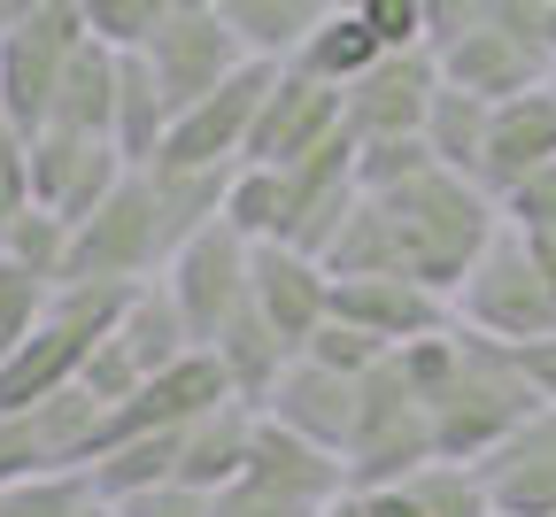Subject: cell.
<instances>
[{
    "label": "cell",
    "mask_w": 556,
    "mask_h": 517,
    "mask_svg": "<svg viewBox=\"0 0 556 517\" xmlns=\"http://www.w3.org/2000/svg\"><path fill=\"white\" fill-rule=\"evenodd\" d=\"M433 93H441V54L433 47H394L340 93V131L356 147L364 139H417Z\"/></svg>",
    "instance_id": "cell-10"
},
{
    "label": "cell",
    "mask_w": 556,
    "mask_h": 517,
    "mask_svg": "<svg viewBox=\"0 0 556 517\" xmlns=\"http://www.w3.org/2000/svg\"><path fill=\"white\" fill-rule=\"evenodd\" d=\"M533 409H541V402H533V387L518 379L510 348L486 340V332H471V325H448V379H441V394L426 402L433 449H441L448 464H479V456L495 449V440H510Z\"/></svg>",
    "instance_id": "cell-2"
},
{
    "label": "cell",
    "mask_w": 556,
    "mask_h": 517,
    "mask_svg": "<svg viewBox=\"0 0 556 517\" xmlns=\"http://www.w3.org/2000/svg\"><path fill=\"white\" fill-rule=\"evenodd\" d=\"M39 0H0V24H16V16H31Z\"/></svg>",
    "instance_id": "cell-53"
},
{
    "label": "cell",
    "mask_w": 556,
    "mask_h": 517,
    "mask_svg": "<svg viewBox=\"0 0 556 517\" xmlns=\"http://www.w3.org/2000/svg\"><path fill=\"white\" fill-rule=\"evenodd\" d=\"M208 517H309V509H294L287 494H270L255 479H232V487L208 494Z\"/></svg>",
    "instance_id": "cell-45"
},
{
    "label": "cell",
    "mask_w": 556,
    "mask_h": 517,
    "mask_svg": "<svg viewBox=\"0 0 556 517\" xmlns=\"http://www.w3.org/2000/svg\"><path fill=\"white\" fill-rule=\"evenodd\" d=\"M139 62H148V78L163 86V101H170V124L201 101V93H217L232 70L248 62L240 54V39L225 31V16L208 9V16H163L155 31H148V47H131Z\"/></svg>",
    "instance_id": "cell-12"
},
{
    "label": "cell",
    "mask_w": 556,
    "mask_h": 517,
    "mask_svg": "<svg viewBox=\"0 0 556 517\" xmlns=\"http://www.w3.org/2000/svg\"><path fill=\"white\" fill-rule=\"evenodd\" d=\"M217 225H232L248 248H270L278 240V171L232 163V186H225V216H217Z\"/></svg>",
    "instance_id": "cell-33"
},
{
    "label": "cell",
    "mask_w": 556,
    "mask_h": 517,
    "mask_svg": "<svg viewBox=\"0 0 556 517\" xmlns=\"http://www.w3.org/2000/svg\"><path fill=\"white\" fill-rule=\"evenodd\" d=\"M332 317L371 332L379 348H409V340L456 325V310L417 278H332Z\"/></svg>",
    "instance_id": "cell-18"
},
{
    "label": "cell",
    "mask_w": 556,
    "mask_h": 517,
    "mask_svg": "<svg viewBox=\"0 0 556 517\" xmlns=\"http://www.w3.org/2000/svg\"><path fill=\"white\" fill-rule=\"evenodd\" d=\"M471 471H479L486 502H495V517H556V409H533Z\"/></svg>",
    "instance_id": "cell-17"
},
{
    "label": "cell",
    "mask_w": 556,
    "mask_h": 517,
    "mask_svg": "<svg viewBox=\"0 0 556 517\" xmlns=\"http://www.w3.org/2000/svg\"><path fill=\"white\" fill-rule=\"evenodd\" d=\"M548 86H556V78H548Z\"/></svg>",
    "instance_id": "cell-57"
},
{
    "label": "cell",
    "mask_w": 556,
    "mask_h": 517,
    "mask_svg": "<svg viewBox=\"0 0 556 517\" xmlns=\"http://www.w3.org/2000/svg\"><path fill=\"white\" fill-rule=\"evenodd\" d=\"M170 263V232L148 171H124L116 193L70 225V255H62V286H148Z\"/></svg>",
    "instance_id": "cell-3"
},
{
    "label": "cell",
    "mask_w": 556,
    "mask_h": 517,
    "mask_svg": "<svg viewBox=\"0 0 556 517\" xmlns=\"http://www.w3.org/2000/svg\"><path fill=\"white\" fill-rule=\"evenodd\" d=\"M208 355H217V371H225L232 402H248V409H263V402H270V387L287 379V363H294V348L255 317V302H240V310L225 317V332L208 340Z\"/></svg>",
    "instance_id": "cell-23"
},
{
    "label": "cell",
    "mask_w": 556,
    "mask_h": 517,
    "mask_svg": "<svg viewBox=\"0 0 556 517\" xmlns=\"http://www.w3.org/2000/svg\"><path fill=\"white\" fill-rule=\"evenodd\" d=\"M332 9H364V0H332Z\"/></svg>",
    "instance_id": "cell-55"
},
{
    "label": "cell",
    "mask_w": 556,
    "mask_h": 517,
    "mask_svg": "<svg viewBox=\"0 0 556 517\" xmlns=\"http://www.w3.org/2000/svg\"><path fill=\"white\" fill-rule=\"evenodd\" d=\"M248 440H255V409H248V402H217L208 417H193V425L178 432V479H186L193 494L232 487L240 464H248Z\"/></svg>",
    "instance_id": "cell-24"
},
{
    "label": "cell",
    "mask_w": 556,
    "mask_h": 517,
    "mask_svg": "<svg viewBox=\"0 0 556 517\" xmlns=\"http://www.w3.org/2000/svg\"><path fill=\"white\" fill-rule=\"evenodd\" d=\"M47 302H54V278H39V270H24V263L0 255V355L24 348V340L39 332Z\"/></svg>",
    "instance_id": "cell-35"
},
{
    "label": "cell",
    "mask_w": 556,
    "mask_h": 517,
    "mask_svg": "<svg viewBox=\"0 0 556 517\" xmlns=\"http://www.w3.org/2000/svg\"><path fill=\"white\" fill-rule=\"evenodd\" d=\"M24 163H31V209L62 216V225H78V216H93L116 178H124V155L109 139H78V131H39L24 139Z\"/></svg>",
    "instance_id": "cell-14"
},
{
    "label": "cell",
    "mask_w": 556,
    "mask_h": 517,
    "mask_svg": "<svg viewBox=\"0 0 556 517\" xmlns=\"http://www.w3.org/2000/svg\"><path fill=\"white\" fill-rule=\"evenodd\" d=\"M217 402H232V387H225V371H217V355L193 348V355H178V363H170V371L139 379V394H131V402L101 409V425H93V456H101V449H116V440H139V432H186L193 417H208Z\"/></svg>",
    "instance_id": "cell-13"
},
{
    "label": "cell",
    "mask_w": 556,
    "mask_h": 517,
    "mask_svg": "<svg viewBox=\"0 0 556 517\" xmlns=\"http://www.w3.org/2000/svg\"><path fill=\"white\" fill-rule=\"evenodd\" d=\"M379 54H387V47L371 39V24H364L356 9H332V16L309 31V47L294 54V70H302V78H317V86H332V93H348Z\"/></svg>",
    "instance_id": "cell-29"
},
{
    "label": "cell",
    "mask_w": 556,
    "mask_h": 517,
    "mask_svg": "<svg viewBox=\"0 0 556 517\" xmlns=\"http://www.w3.org/2000/svg\"><path fill=\"white\" fill-rule=\"evenodd\" d=\"M417 9H426V47H448L479 24V0H417Z\"/></svg>",
    "instance_id": "cell-48"
},
{
    "label": "cell",
    "mask_w": 556,
    "mask_h": 517,
    "mask_svg": "<svg viewBox=\"0 0 556 517\" xmlns=\"http://www.w3.org/2000/svg\"><path fill=\"white\" fill-rule=\"evenodd\" d=\"M255 417L287 425L294 440H309V449H325V456H348V432H356V379H340V371H325V363L294 355L287 379L270 387V402Z\"/></svg>",
    "instance_id": "cell-20"
},
{
    "label": "cell",
    "mask_w": 556,
    "mask_h": 517,
    "mask_svg": "<svg viewBox=\"0 0 556 517\" xmlns=\"http://www.w3.org/2000/svg\"><path fill=\"white\" fill-rule=\"evenodd\" d=\"M86 502H93L86 471H47L0 494V517H86Z\"/></svg>",
    "instance_id": "cell-39"
},
{
    "label": "cell",
    "mask_w": 556,
    "mask_h": 517,
    "mask_svg": "<svg viewBox=\"0 0 556 517\" xmlns=\"http://www.w3.org/2000/svg\"><path fill=\"white\" fill-rule=\"evenodd\" d=\"M0 131H9V124H0Z\"/></svg>",
    "instance_id": "cell-56"
},
{
    "label": "cell",
    "mask_w": 556,
    "mask_h": 517,
    "mask_svg": "<svg viewBox=\"0 0 556 517\" xmlns=\"http://www.w3.org/2000/svg\"><path fill=\"white\" fill-rule=\"evenodd\" d=\"M217 16L248 62H294L309 31L332 16V0H217Z\"/></svg>",
    "instance_id": "cell-25"
},
{
    "label": "cell",
    "mask_w": 556,
    "mask_h": 517,
    "mask_svg": "<svg viewBox=\"0 0 556 517\" xmlns=\"http://www.w3.org/2000/svg\"><path fill=\"white\" fill-rule=\"evenodd\" d=\"M93 31L78 16V0H39L31 16L0 24V124L16 139H39L47 131V109H54V86H62V62L78 54Z\"/></svg>",
    "instance_id": "cell-5"
},
{
    "label": "cell",
    "mask_w": 556,
    "mask_h": 517,
    "mask_svg": "<svg viewBox=\"0 0 556 517\" xmlns=\"http://www.w3.org/2000/svg\"><path fill=\"white\" fill-rule=\"evenodd\" d=\"M417 171H433L426 131H417V139H364V147H356V193H394V186H409Z\"/></svg>",
    "instance_id": "cell-37"
},
{
    "label": "cell",
    "mask_w": 556,
    "mask_h": 517,
    "mask_svg": "<svg viewBox=\"0 0 556 517\" xmlns=\"http://www.w3.org/2000/svg\"><path fill=\"white\" fill-rule=\"evenodd\" d=\"M510 363H518V379L533 387V402H541V409H556V332L518 340V348H510Z\"/></svg>",
    "instance_id": "cell-47"
},
{
    "label": "cell",
    "mask_w": 556,
    "mask_h": 517,
    "mask_svg": "<svg viewBox=\"0 0 556 517\" xmlns=\"http://www.w3.org/2000/svg\"><path fill=\"white\" fill-rule=\"evenodd\" d=\"M163 139H170V101L163 86L148 78V62L124 54L116 62V116H109V147L124 155V171H148L163 155Z\"/></svg>",
    "instance_id": "cell-28"
},
{
    "label": "cell",
    "mask_w": 556,
    "mask_h": 517,
    "mask_svg": "<svg viewBox=\"0 0 556 517\" xmlns=\"http://www.w3.org/2000/svg\"><path fill=\"white\" fill-rule=\"evenodd\" d=\"M541 163H556V86H533V93H518V101L495 109L486 147H479V186L503 201V193L526 186Z\"/></svg>",
    "instance_id": "cell-21"
},
{
    "label": "cell",
    "mask_w": 556,
    "mask_h": 517,
    "mask_svg": "<svg viewBox=\"0 0 556 517\" xmlns=\"http://www.w3.org/2000/svg\"><path fill=\"white\" fill-rule=\"evenodd\" d=\"M116 517H208V494H193L186 479H163V487H139L124 502H109Z\"/></svg>",
    "instance_id": "cell-42"
},
{
    "label": "cell",
    "mask_w": 556,
    "mask_h": 517,
    "mask_svg": "<svg viewBox=\"0 0 556 517\" xmlns=\"http://www.w3.org/2000/svg\"><path fill=\"white\" fill-rule=\"evenodd\" d=\"M364 201L379 209L402 278L433 286L441 302L464 286V270L486 255V240L503 232V201L486 193L479 178H456V171H441V163L417 171V178L394 186V193H364Z\"/></svg>",
    "instance_id": "cell-1"
},
{
    "label": "cell",
    "mask_w": 556,
    "mask_h": 517,
    "mask_svg": "<svg viewBox=\"0 0 556 517\" xmlns=\"http://www.w3.org/2000/svg\"><path fill=\"white\" fill-rule=\"evenodd\" d=\"M248 302H255V317L287 340L294 355L309 348V332L332 317V278H325V263L317 255H302V248H255L248 255Z\"/></svg>",
    "instance_id": "cell-16"
},
{
    "label": "cell",
    "mask_w": 556,
    "mask_h": 517,
    "mask_svg": "<svg viewBox=\"0 0 556 517\" xmlns=\"http://www.w3.org/2000/svg\"><path fill=\"white\" fill-rule=\"evenodd\" d=\"M109 340L124 348V363H131L139 379H155V371H170L178 355H193V332H186L178 302L163 293V278H148V286H131V302H124V317L109 325Z\"/></svg>",
    "instance_id": "cell-26"
},
{
    "label": "cell",
    "mask_w": 556,
    "mask_h": 517,
    "mask_svg": "<svg viewBox=\"0 0 556 517\" xmlns=\"http://www.w3.org/2000/svg\"><path fill=\"white\" fill-rule=\"evenodd\" d=\"M340 131V93L302 78L294 62L270 70V93L255 109V131H248V155L240 163H263V171H287L294 155H309V147H325Z\"/></svg>",
    "instance_id": "cell-15"
},
{
    "label": "cell",
    "mask_w": 556,
    "mask_h": 517,
    "mask_svg": "<svg viewBox=\"0 0 556 517\" xmlns=\"http://www.w3.org/2000/svg\"><path fill=\"white\" fill-rule=\"evenodd\" d=\"M541 39H548V54H556V0H548V31H541Z\"/></svg>",
    "instance_id": "cell-54"
},
{
    "label": "cell",
    "mask_w": 556,
    "mask_h": 517,
    "mask_svg": "<svg viewBox=\"0 0 556 517\" xmlns=\"http://www.w3.org/2000/svg\"><path fill=\"white\" fill-rule=\"evenodd\" d=\"M518 232V225H510ZM526 240V255H533V270H541V286L556 293V225H533V232H518Z\"/></svg>",
    "instance_id": "cell-49"
},
{
    "label": "cell",
    "mask_w": 556,
    "mask_h": 517,
    "mask_svg": "<svg viewBox=\"0 0 556 517\" xmlns=\"http://www.w3.org/2000/svg\"><path fill=\"white\" fill-rule=\"evenodd\" d=\"M270 70H278V62H240L217 93H201V101L170 124L163 155H155L148 171H232V163L248 155L255 109H263V93H270Z\"/></svg>",
    "instance_id": "cell-9"
},
{
    "label": "cell",
    "mask_w": 556,
    "mask_h": 517,
    "mask_svg": "<svg viewBox=\"0 0 556 517\" xmlns=\"http://www.w3.org/2000/svg\"><path fill=\"white\" fill-rule=\"evenodd\" d=\"M503 225H518V232L556 225V163H541L526 186H510V193H503Z\"/></svg>",
    "instance_id": "cell-43"
},
{
    "label": "cell",
    "mask_w": 556,
    "mask_h": 517,
    "mask_svg": "<svg viewBox=\"0 0 556 517\" xmlns=\"http://www.w3.org/2000/svg\"><path fill=\"white\" fill-rule=\"evenodd\" d=\"M248 255H255V248H248L232 225H208V232H193V240L163 263V293L178 302L193 348H208V340L225 332V317L248 302Z\"/></svg>",
    "instance_id": "cell-11"
},
{
    "label": "cell",
    "mask_w": 556,
    "mask_h": 517,
    "mask_svg": "<svg viewBox=\"0 0 556 517\" xmlns=\"http://www.w3.org/2000/svg\"><path fill=\"white\" fill-rule=\"evenodd\" d=\"M309 363H325V371H340V379H364V371H379V363L394 355V348H379L371 332H356V325H340V317H325L317 332H309V348H302Z\"/></svg>",
    "instance_id": "cell-40"
},
{
    "label": "cell",
    "mask_w": 556,
    "mask_h": 517,
    "mask_svg": "<svg viewBox=\"0 0 556 517\" xmlns=\"http://www.w3.org/2000/svg\"><path fill=\"white\" fill-rule=\"evenodd\" d=\"M471 31H510V39H533V47H548L541 31H548V0H479V24ZM556 62V54H548Z\"/></svg>",
    "instance_id": "cell-44"
},
{
    "label": "cell",
    "mask_w": 556,
    "mask_h": 517,
    "mask_svg": "<svg viewBox=\"0 0 556 517\" xmlns=\"http://www.w3.org/2000/svg\"><path fill=\"white\" fill-rule=\"evenodd\" d=\"M78 16H86V31H93L101 47L131 54V47H148V31H155L170 9H163V0H78Z\"/></svg>",
    "instance_id": "cell-38"
},
{
    "label": "cell",
    "mask_w": 556,
    "mask_h": 517,
    "mask_svg": "<svg viewBox=\"0 0 556 517\" xmlns=\"http://www.w3.org/2000/svg\"><path fill=\"white\" fill-rule=\"evenodd\" d=\"M317 517H364V494H340V502H325Z\"/></svg>",
    "instance_id": "cell-51"
},
{
    "label": "cell",
    "mask_w": 556,
    "mask_h": 517,
    "mask_svg": "<svg viewBox=\"0 0 556 517\" xmlns=\"http://www.w3.org/2000/svg\"><path fill=\"white\" fill-rule=\"evenodd\" d=\"M93 425H101V402L86 387H62L16 417H0V494L24 487V479H47V471H86Z\"/></svg>",
    "instance_id": "cell-8"
},
{
    "label": "cell",
    "mask_w": 556,
    "mask_h": 517,
    "mask_svg": "<svg viewBox=\"0 0 556 517\" xmlns=\"http://www.w3.org/2000/svg\"><path fill=\"white\" fill-rule=\"evenodd\" d=\"M0 255H9V263H24V270H39V278H54V286H62L70 225H62V216H47V209H24L16 225L0 232Z\"/></svg>",
    "instance_id": "cell-36"
},
{
    "label": "cell",
    "mask_w": 556,
    "mask_h": 517,
    "mask_svg": "<svg viewBox=\"0 0 556 517\" xmlns=\"http://www.w3.org/2000/svg\"><path fill=\"white\" fill-rule=\"evenodd\" d=\"M441 449H433V417L426 402L409 394L402 363L387 355L379 371L356 379V432H348V494H371V487H402L409 471H426Z\"/></svg>",
    "instance_id": "cell-4"
},
{
    "label": "cell",
    "mask_w": 556,
    "mask_h": 517,
    "mask_svg": "<svg viewBox=\"0 0 556 517\" xmlns=\"http://www.w3.org/2000/svg\"><path fill=\"white\" fill-rule=\"evenodd\" d=\"M163 9H170V16H208L217 0H163Z\"/></svg>",
    "instance_id": "cell-52"
},
{
    "label": "cell",
    "mask_w": 556,
    "mask_h": 517,
    "mask_svg": "<svg viewBox=\"0 0 556 517\" xmlns=\"http://www.w3.org/2000/svg\"><path fill=\"white\" fill-rule=\"evenodd\" d=\"M402 487H409V502L426 509V517H495L479 471H471V464H448V456H433L426 471H409Z\"/></svg>",
    "instance_id": "cell-34"
},
{
    "label": "cell",
    "mask_w": 556,
    "mask_h": 517,
    "mask_svg": "<svg viewBox=\"0 0 556 517\" xmlns=\"http://www.w3.org/2000/svg\"><path fill=\"white\" fill-rule=\"evenodd\" d=\"M240 479H255V487H270V494H287V502L309 509V517H317L325 502L348 494V464L325 456V449H309V440H294L287 425H270V417H255V440H248Z\"/></svg>",
    "instance_id": "cell-22"
},
{
    "label": "cell",
    "mask_w": 556,
    "mask_h": 517,
    "mask_svg": "<svg viewBox=\"0 0 556 517\" xmlns=\"http://www.w3.org/2000/svg\"><path fill=\"white\" fill-rule=\"evenodd\" d=\"M178 479V432H139V440H116V449H101L86 464V487L93 502H124L139 487H163Z\"/></svg>",
    "instance_id": "cell-30"
},
{
    "label": "cell",
    "mask_w": 556,
    "mask_h": 517,
    "mask_svg": "<svg viewBox=\"0 0 556 517\" xmlns=\"http://www.w3.org/2000/svg\"><path fill=\"white\" fill-rule=\"evenodd\" d=\"M148 186H155L163 232H170V255H178L193 232H208V225L225 216V186H232V171H148Z\"/></svg>",
    "instance_id": "cell-32"
},
{
    "label": "cell",
    "mask_w": 556,
    "mask_h": 517,
    "mask_svg": "<svg viewBox=\"0 0 556 517\" xmlns=\"http://www.w3.org/2000/svg\"><path fill=\"white\" fill-rule=\"evenodd\" d=\"M364 517H426V509L409 502V487H371L364 494Z\"/></svg>",
    "instance_id": "cell-50"
},
{
    "label": "cell",
    "mask_w": 556,
    "mask_h": 517,
    "mask_svg": "<svg viewBox=\"0 0 556 517\" xmlns=\"http://www.w3.org/2000/svg\"><path fill=\"white\" fill-rule=\"evenodd\" d=\"M116 47L86 39L78 54L62 62V86H54V109H47V131H78V139H109V116H116Z\"/></svg>",
    "instance_id": "cell-27"
},
{
    "label": "cell",
    "mask_w": 556,
    "mask_h": 517,
    "mask_svg": "<svg viewBox=\"0 0 556 517\" xmlns=\"http://www.w3.org/2000/svg\"><path fill=\"white\" fill-rule=\"evenodd\" d=\"M433 54H441V86H456V93H479V101H495V109L556 78L548 47H533V39H510V31H464V39L433 47Z\"/></svg>",
    "instance_id": "cell-19"
},
{
    "label": "cell",
    "mask_w": 556,
    "mask_h": 517,
    "mask_svg": "<svg viewBox=\"0 0 556 517\" xmlns=\"http://www.w3.org/2000/svg\"><path fill=\"white\" fill-rule=\"evenodd\" d=\"M24 209H31V163H24V139L0 131V232H9Z\"/></svg>",
    "instance_id": "cell-46"
},
{
    "label": "cell",
    "mask_w": 556,
    "mask_h": 517,
    "mask_svg": "<svg viewBox=\"0 0 556 517\" xmlns=\"http://www.w3.org/2000/svg\"><path fill=\"white\" fill-rule=\"evenodd\" d=\"M448 310H456V325L503 340V348L556 332V293L541 286V270H533V255H526V240L510 225L486 240V255L464 270V286L448 293Z\"/></svg>",
    "instance_id": "cell-6"
},
{
    "label": "cell",
    "mask_w": 556,
    "mask_h": 517,
    "mask_svg": "<svg viewBox=\"0 0 556 517\" xmlns=\"http://www.w3.org/2000/svg\"><path fill=\"white\" fill-rule=\"evenodd\" d=\"M364 24H371V39L394 54V47H426V9H417V0H364L356 9Z\"/></svg>",
    "instance_id": "cell-41"
},
{
    "label": "cell",
    "mask_w": 556,
    "mask_h": 517,
    "mask_svg": "<svg viewBox=\"0 0 556 517\" xmlns=\"http://www.w3.org/2000/svg\"><path fill=\"white\" fill-rule=\"evenodd\" d=\"M486 124H495V101L441 86V93H433V109H426V147H433V163H441V171H456V178H479Z\"/></svg>",
    "instance_id": "cell-31"
},
{
    "label": "cell",
    "mask_w": 556,
    "mask_h": 517,
    "mask_svg": "<svg viewBox=\"0 0 556 517\" xmlns=\"http://www.w3.org/2000/svg\"><path fill=\"white\" fill-rule=\"evenodd\" d=\"M356 139L332 131L325 147H309V155H294L287 171H278V248H302L325 263L332 232L356 216Z\"/></svg>",
    "instance_id": "cell-7"
}]
</instances>
